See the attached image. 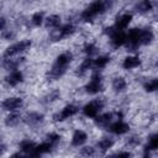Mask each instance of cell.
Segmentation results:
<instances>
[{
    "instance_id": "obj_1",
    "label": "cell",
    "mask_w": 158,
    "mask_h": 158,
    "mask_svg": "<svg viewBox=\"0 0 158 158\" xmlns=\"http://www.w3.org/2000/svg\"><path fill=\"white\" fill-rule=\"evenodd\" d=\"M107 6H109V4L106 1H94L81 12V17L84 20H91L96 15L102 14L107 9Z\"/></svg>"
},
{
    "instance_id": "obj_2",
    "label": "cell",
    "mask_w": 158,
    "mask_h": 158,
    "mask_svg": "<svg viewBox=\"0 0 158 158\" xmlns=\"http://www.w3.org/2000/svg\"><path fill=\"white\" fill-rule=\"evenodd\" d=\"M31 41L30 40H22V41H19L11 46H9L5 52H4V57L5 58H11V57H15L16 54H20V53H23L26 52L27 49H30L31 47Z\"/></svg>"
},
{
    "instance_id": "obj_3",
    "label": "cell",
    "mask_w": 158,
    "mask_h": 158,
    "mask_svg": "<svg viewBox=\"0 0 158 158\" xmlns=\"http://www.w3.org/2000/svg\"><path fill=\"white\" fill-rule=\"evenodd\" d=\"M102 107H104V101L101 99H96V100L88 102L83 107V114L88 117H96L99 112L102 110Z\"/></svg>"
},
{
    "instance_id": "obj_4",
    "label": "cell",
    "mask_w": 158,
    "mask_h": 158,
    "mask_svg": "<svg viewBox=\"0 0 158 158\" xmlns=\"http://www.w3.org/2000/svg\"><path fill=\"white\" fill-rule=\"evenodd\" d=\"M102 81H101V78L99 74H94L90 79V81L85 85V90L86 93L91 94V95H95L98 93H100L102 90Z\"/></svg>"
},
{
    "instance_id": "obj_5",
    "label": "cell",
    "mask_w": 158,
    "mask_h": 158,
    "mask_svg": "<svg viewBox=\"0 0 158 158\" xmlns=\"http://www.w3.org/2000/svg\"><path fill=\"white\" fill-rule=\"evenodd\" d=\"M22 105H23L22 99H21V98H17V96L7 98V99H5V100L2 101V104H1V106H2L4 110H6V111H12V112L16 111V110H19Z\"/></svg>"
},
{
    "instance_id": "obj_6",
    "label": "cell",
    "mask_w": 158,
    "mask_h": 158,
    "mask_svg": "<svg viewBox=\"0 0 158 158\" xmlns=\"http://www.w3.org/2000/svg\"><path fill=\"white\" fill-rule=\"evenodd\" d=\"M78 111H79L78 106H75V105H73V104H69V105L64 106V107L62 109L60 112H58L57 115H54V120H56V121H63V120H67V118L74 116Z\"/></svg>"
},
{
    "instance_id": "obj_7",
    "label": "cell",
    "mask_w": 158,
    "mask_h": 158,
    "mask_svg": "<svg viewBox=\"0 0 158 158\" xmlns=\"http://www.w3.org/2000/svg\"><path fill=\"white\" fill-rule=\"evenodd\" d=\"M109 130H110V132H112L115 135H125V133L128 132L130 125L126 123V122H123V121H121V120H117V121L112 122L109 126Z\"/></svg>"
},
{
    "instance_id": "obj_8",
    "label": "cell",
    "mask_w": 158,
    "mask_h": 158,
    "mask_svg": "<svg viewBox=\"0 0 158 158\" xmlns=\"http://www.w3.org/2000/svg\"><path fill=\"white\" fill-rule=\"evenodd\" d=\"M72 60H73V54H72V52H63V53H60V54L57 57V59H56V62H54V65H57V67H59V68L67 69V67L70 64Z\"/></svg>"
},
{
    "instance_id": "obj_9",
    "label": "cell",
    "mask_w": 158,
    "mask_h": 158,
    "mask_svg": "<svg viewBox=\"0 0 158 158\" xmlns=\"http://www.w3.org/2000/svg\"><path fill=\"white\" fill-rule=\"evenodd\" d=\"M74 31H75V28H74V26L72 25V23H67V25H64V26H62V27H59L58 30H57V35L56 36H53V40H62V38H65V37H68V36H70V35H73L74 33Z\"/></svg>"
},
{
    "instance_id": "obj_10",
    "label": "cell",
    "mask_w": 158,
    "mask_h": 158,
    "mask_svg": "<svg viewBox=\"0 0 158 158\" xmlns=\"http://www.w3.org/2000/svg\"><path fill=\"white\" fill-rule=\"evenodd\" d=\"M5 80H6V83H7L10 86H16V85H19L20 83H22V80H23V74H22V72H20V70H12V72H10V74L5 78Z\"/></svg>"
},
{
    "instance_id": "obj_11",
    "label": "cell",
    "mask_w": 158,
    "mask_h": 158,
    "mask_svg": "<svg viewBox=\"0 0 158 158\" xmlns=\"http://www.w3.org/2000/svg\"><path fill=\"white\" fill-rule=\"evenodd\" d=\"M131 21H132V15L131 14H123V15H121V16L117 17L114 27L117 31H123L131 23Z\"/></svg>"
},
{
    "instance_id": "obj_12",
    "label": "cell",
    "mask_w": 158,
    "mask_h": 158,
    "mask_svg": "<svg viewBox=\"0 0 158 158\" xmlns=\"http://www.w3.org/2000/svg\"><path fill=\"white\" fill-rule=\"evenodd\" d=\"M110 41L112 43V46L115 47H121L123 46L126 42H127V38H126V33L123 31H115L111 36H110Z\"/></svg>"
},
{
    "instance_id": "obj_13",
    "label": "cell",
    "mask_w": 158,
    "mask_h": 158,
    "mask_svg": "<svg viewBox=\"0 0 158 158\" xmlns=\"http://www.w3.org/2000/svg\"><path fill=\"white\" fill-rule=\"evenodd\" d=\"M153 40H154V33H153L152 30L144 28V30H141V31H139L138 46H141V44H149Z\"/></svg>"
},
{
    "instance_id": "obj_14",
    "label": "cell",
    "mask_w": 158,
    "mask_h": 158,
    "mask_svg": "<svg viewBox=\"0 0 158 158\" xmlns=\"http://www.w3.org/2000/svg\"><path fill=\"white\" fill-rule=\"evenodd\" d=\"M86 139H88L86 132L83 130H77L72 136V144L75 147H79V146H83L86 142Z\"/></svg>"
},
{
    "instance_id": "obj_15",
    "label": "cell",
    "mask_w": 158,
    "mask_h": 158,
    "mask_svg": "<svg viewBox=\"0 0 158 158\" xmlns=\"http://www.w3.org/2000/svg\"><path fill=\"white\" fill-rule=\"evenodd\" d=\"M139 65H141V59L137 56H128L123 59V63H122V67L125 69H135Z\"/></svg>"
},
{
    "instance_id": "obj_16",
    "label": "cell",
    "mask_w": 158,
    "mask_h": 158,
    "mask_svg": "<svg viewBox=\"0 0 158 158\" xmlns=\"http://www.w3.org/2000/svg\"><path fill=\"white\" fill-rule=\"evenodd\" d=\"M23 121L27 125H37V123H40V122L43 121V115L40 114V112H37V111H32V112H28L25 116Z\"/></svg>"
},
{
    "instance_id": "obj_17",
    "label": "cell",
    "mask_w": 158,
    "mask_h": 158,
    "mask_svg": "<svg viewBox=\"0 0 158 158\" xmlns=\"http://www.w3.org/2000/svg\"><path fill=\"white\" fill-rule=\"evenodd\" d=\"M126 88H127V81H126L125 78L117 77V78H115V79L112 80V89H114V91L121 93V91H123Z\"/></svg>"
},
{
    "instance_id": "obj_18",
    "label": "cell",
    "mask_w": 158,
    "mask_h": 158,
    "mask_svg": "<svg viewBox=\"0 0 158 158\" xmlns=\"http://www.w3.org/2000/svg\"><path fill=\"white\" fill-rule=\"evenodd\" d=\"M96 122L100 126H110L114 121V114L112 112H107V114H102L100 116H96Z\"/></svg>"
},
{
    "instance_id": "obj_19",
    "label": "cell",
    "mask_w": 158,
    "mask_h": 158,
    "mask_svg": "<svg viewBox=\"0 0 158 158\" xmlns=\"http://www.w3.org/2000/svg\"><path fill=\"white\" fill-rule=\"evenodd\" d=\"M44 25L48 28H57L60 25V16L59 15H49L44 19Z\"/></svg>"
},
{
    "instance_id": "obj_20",
    "label": "cell",
    "mask_w": 158,
    "mask_h": 158,
    "mask_svg": "<svg viewBox=\"0 0 158 158\" xmlns=\"http://www.w3.org/2000/svg\"><path fill=\"white\" fill-rule=\"evenodd\" d=\"M36 146H37V144H36L35 142L30 141V139H25V141H22V142L20 143L21 152L25 153V154H30V153H32V152L35 151Z\"/></svg>"
},
{
    "instance_id": "obj_21",
    "label": "cell",
    "mask_w": 158,
    "mask_h": 158,
    "mask_svg": "<svg viewBox=\"0 0 158 158\" xmlns=\"http://www.w3.org/2000/svg\"><path fill=\"white\" fill-rule=\"evenodd\" d=\"M20 63H21V60L17 59V58H14V57L6 58L4 60V68L7 69V70H11V72L12 70H17V67L20 65Z\"/></svg>"
},
{
    "instance_id": "obj_22",
    "label": "cell",
    "mask_w": 158,
    "mask_h": 158,
    "mask_svg": "<svg viewBox=\"0 0 158 158\" xmlns=\"http://www.w3.org/2000/svg\"><path fill=\"white\" fill-rule=\"evenodd\" d=\"M114 139L112 138H109V137H104L101 138L99 142H98V148L101 151V152H106L109 151L112 146H114Z\"/></svg>"
},
{
    "instance_id": "obj_23",
    "label": "cell",
    "mask_w": 158,
    "mask_h": 158,
    "mask_svg": "<svg viewBox=\"0 0 158 158\" xmlns=\"http://www.w3.org/2000/svg\"><path fill=\"white\" fill-rule=\"evenodd\" d=\"M93 62H94V59H91L90 57H88L86 59H84V60L81 62V64L78 67V74L83 75V74H85L89 69H91V68H93Z\"/></svg>"
},
{
    "instance_id": "obj_24",
    "label": "cell",
    "mask_w": 158,
    "mask_h": 158,
    "mask_svg": "<svg viewBox=\"0 0 158 158\" xmlns=\"http://www.w3.org/2000/svg\"><path fill=\"white\" fill-rule=\"evenodd\" d=\"M110 62V58L106 57V56H99L96 59H94L93 62V67L96 68V69H102L107 65V63Z\"/></svg>"
},
{
    "instance_id": "obj_25",
    "label": "cell",
    "mask_w": 158,
    "mask_h": 158,
    "mask_svg": "<svg viewBox=\"0 0 158 158\" xmlns=\"http://www.w3.org/2000/svg\"><path fill=\"white\" fill-rule=\"evenodd\" d=\"M20 121H21V116H20L19 114H16V112H12V114H10V115L5 118V125H6V126H10V127H14V126H16Z\"/></svg>"
},
{
    "instance_id": "obj_26",
    "label": "cell",
    "mask_w": 158,
    "mask_h": 158,
    "mask_svg": "<svg viewBox=\"0 0 158 158\" xmlns=\"http://www.w3.org/2000/svg\"><path fill=\"white\" fill-rule=\"evenodd\" d=\"M152 7H153V4L149 0H143L136 5V9L138 12H148L152 10Z\"/></svg>"
},
{
    "instance_id": "obj_27",
    "label": "cell",
    "mask_w": 158,
    "mask_h": 158,
    "mask_svg": "<svg viewBox=\"0 0 158 158\" xmlns=\"http://www.w3.org/2000/svg\"><path fill=\"white\" fill-rule=\"evenodd\" d=\"M157 148H158V136H157V133H153L148 138L146 151H156Z\"/></svg>"
},
{
    "instance_id": "obj_28",
    "label": "cell",
    "mask_w": 158,
    "mask_h": 158,
    "mask_svg": "<svg viewBox=\"0 0 158 158\" xmlns=\"http://www.w3.org/2000/svg\"><path fill=\"white\" fill-rule=\"evenodd\" d=\"M31 21L35 26H41L43 22H44V16H43V12H35L31 17Z\"/></svg>"
},
{
    "instance_id": "obj_29",
    "label": "cell",
    "mask_w": 158,
    "mask_h": 158,
    "mask_svg": "<svg viewBox=\"0 0 158 158\" xmlns=\"http://www.w3.org/2000/svg\"><path fill=\"white\" fill-rule=\"evenodd\" d=\"M157 88H158V79H156V78L148 80V81L144 84V89H146V91H148V93L156 91Z\"/></svg>"
},
{
    "instance_id": "obj_30",
    "label": "cell",
    "mask_w": 158,
    "mask_h": 158,
    "mask_svg": "<svg viewBox=\"0 0 158 158\" xmlns=\"http://www.w3.org/2000/svg\"><path fill=\"white\" fill-rule=\"evenodd\" d=\"M80 154H81V157H84V158H91V157L95 156V149H94V147L85 146V147H83V148L80 149Z\"/></svg>"
},
{
    "instance_id": "obj_31",
    "label": "cell",
    "mask_w": 158,
    "mask_h": 158,
    "mask_svg": "<svg viewBox=\"0 0 158 158\" xmlns=\"http://www.w3.org/2000/svg\"><path fill=\"white\" fill-rule=\"evenodd\" d=\"M84 52L90 57V56H93V54H95L98 52V47L94 43H86L84 46Z\"/></svg>"
},
{
    "instance_id": "obj_32",
    "label": "cell",
    "mask_w": 158,
    "mask_h": 158,
    "mask_svg": "<svg viewBox=\"0 0 158 158\" xmlns=\"http://www.w3.org/2000/svg\"><path fill=\"white\" fill-rule=\"evenodd\" d=\"M130 157H131V153H130V152L122 151V152H118V153L112 154L110 158H130Z\"/></svg>"
},
{
    "instance_id": "obj_33",
    "label": "cell",
    "mask_w": 158,
    "mask_h": 158,
    "mask_svg": "<svg viewBox=\"0 0 158 158\" xmlns=\"http://www.w3.org/2000/svg\"><path fill=\"white\" fill-rule=\"evenodd\" d=\"M47 138H48V141H47V142H49L51 144H53V143H56L57 141H59V139H60V136H59L58 133H49V135L47 136Z\"/></svg>"
},
{
    "instance_id": "obj_34",
    "label": "cell",
    "mask_w": 158,
    "mask_h": 158,
    "mask_svg": "<svg viewBox=\"0 0 158 158\" xmlns=\"http://www.w3.org/2000/svg\"><path fill=\"white\" fill-rule=\"evenodd\" d=\"M59 95H60V93H59L58 90H53V91L47 96V98H48L47 101H54V100H57V99L59 98Z\"/></svg>"
},
{
    "instance_id": "obj_35",
    "label": "cell",
    "mask_w": 158,
    "mask_h": 158,
    "mask_svg": "<svg viewBox=\"0 0 158 158\" xmlns=\"http://www.w3.org/2000/svg\"><path fill=\"white\" fill-rule=\"evenodd\" d=\"M128 143H130V144H132V146H136V144H138V143H139V138H138V137H136V136H132V137L128 139Z\"/></svg>"
},
{
    "instance_id": "obj_36",
    "label": "cell",
    "mask_w": 158,
    "mask_h": 158,
    "mask_svg": "<svg viewBox=\"0 0 158 158\" xmlns=\"http://www.w3.org/2000/svg\"><path fill=\"white\" fill-rule=\"evenodd\" d=\"M5 27H6V19L5 17H0V31H4Z\"/></svg>"
},
{
    "instance_id": "obj_37",
    "label": "cell",
    "mask_w": 158,
    "mask_h": 158,
    "mask_svg": "<svg viewBox=\"0 0 158 158\" xmlns=\"http://www.w3.org/2000/svg\"><path fill=\"white\" fill-rule=\"evenodd\" d=\"M2 37H4L5 40H9V38H12V37H14V33L10 32V31H6V32L2 33Z\"/></svg>"
},
{
    "instance_id": "obj_38",
    "label": "cell",
    "mask_w": 158,
    "mask_h": 158,
    "mask_svg": "<svg viewBox=\"0 0 158 158\" xmlns=\"http://www.w3.org/2000/svg\"><path fill=\"white\" fill-rule=\"evenodd\" d=\"M2 151H4V148H2V146L0 144V154H1V152H2Z\"/></svg>"
}]
</instances>
